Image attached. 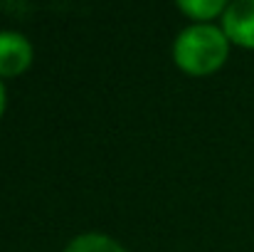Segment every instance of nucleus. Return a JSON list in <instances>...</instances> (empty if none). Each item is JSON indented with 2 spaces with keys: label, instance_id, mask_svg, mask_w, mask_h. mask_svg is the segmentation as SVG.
I'll return each mask as SVG.
<instances>
[{
  "label": "nucleus",
  "instance_id": "1",
  "mask_svg": "<svg viewBox=\"0 0 254 252\" xmlns=\"http://www.w3.org/2000/svg\"><path fill=\"white\" fill-rule=\"evenodd\" d=\"M227 57V37L215 25H192L175 40V62L192 72L205 75L217 70Z\"/></svg>",
  "mask_w": 254,
  "mask_h": 252
},
{
  "label": "nucleus",
  "instance_id": "2",
  "mask_svg": "<svg viewBox=\"0 0 254 252\" xmlns=\"http://www.w3.org/2000/svg\"><path fill=\"white\" fill-rule=\"evenodd\" d=\"M225 32L230 40L254 47V0H237L225 10Z\"/></svg>",
  "mask_w": 254,
  "mask_h": 252
},
{
  "label": "nucleus",
  "instance_id": "3",
  "mask_svg": "<svg viewBox=\"0 0 254 252\" xmlns=\"http://www.w3.org/2000/svg\"><path fill=\"white\" fill-rule=\"evenodd\" d=\"M32 60V47L20 32H0V75H20Z\"/></svg>",
  "mask_w": 254,
  "mask_h": 252
},
{
  "label": "nucleus",
  "instance_id": "4",
  "mask_svg": "<svg viewBox=\"0 0 254 252\" xmlns=\"http://www.w3.org/2000/svg\"><path fill=\"white\" fill-rule=\"evenodd\" d=\"M64 252H126V250L121 245H116L111 238L91 233V235H82V238L72 240Z\"/></svg>",
  "mask_w": 254,
  "mask_h": 252
},
{
  "label": "nucleus",
  "instance_id": "5",
  "mask_svg": "<svg viewBox=\"0 0 254 252\" xmlns=\"http://www.w3.org/2000/svg\"><path fill=\"white\" fill-rule=\"evenodd\" d=\"M178 7L185 10V12H190V15H195V17H202L205 20V17H212L215 12L222 10V0H180Z\"/></svg>",
  "mask_w": 254,
  "mask_h": 252
},
{
  "label": "nucleus",
  "instance_id": "6",
  "mask_svg": "<svg viewBox=\"0 0 254 252\" xmlns=\"http://www.w3.org/2000/svg\"><path fill=\"white\" fill-rule=\"evenodd\" d=\"M2 106H5V89H2V82H0V111H2Z\"/></svg>",
  "mask_w": 254,
  "mask_h": 252
}]
</instances>
